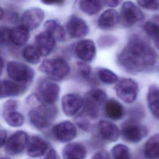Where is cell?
Segmentation results:
<instances>
[{
	"label": "cell",
	"instance_id": "obj_32",
	"mask_svg": "<svg viewBox=\"0 0 159 159\" xmlns=\"http://www.w3.org/2000/svg\"><path fill=\"white\" fill-rule=\"evenodd\" d=\"M139 5L148 10H157L159 9V0H137Z\"/></svg>",
	"mask_w": 159,
	"mask_h": 159
},
{
	"label": "cell",
	"instance_id": "obj_36",
	"mask_svg": "<svg viewBox=\"0 0 159 159\" xmlns=\"http://www.w3.org/2000/svg\"><path fill=\"white\" fill-rule=\"evenodd\" d=\"M122 0H102V2L108 7H115L118 6Z\"/></svg>",
	"mask_w": 159,
	"mask_h": 159
},
{
	"label": "cell",
	"instance_id": "obj_33",
	"mask_svg": "<svg viewBox=\"0 0 159 159\" xmlns=\"http://www.w3.org/2000/svg\"><path fill=\"white\" fill-rule=\"evenodd\" d=\"M11 29L6 26H0V44L7 45L11 42Z\"/></svg>",
	"mask_w": 159,
	"mask_h": 159
},
{
	"label": "cell",
	"instance_id": "obj_20",
	"mask_svg": "<svg viewBox=\"0 0 159 159\" xmlns=\"http://www.w3.org/2000/svg\"><path fill=\"white\" fill-rule=\"evenodd\" d=\"M24 91L22 84L9 80L0 81V98L15 96Z\"/></svg>",
	"mask_w": 159,
	"mask_h": 159
},
{
	"label": "cell",
	"instance_id": "obj_27",
	"mask_svg": "<svg viewBox=\"0 0 159 159\" xmlns=\"http://www.w3.org/2000/svg\"><path fill=\"white\" fill-rule=\"evenodd\" d=\"M24 58L29 63L35 65L40 62L41 55L35 45H27L22 51Z\"/></svg>",
	"mask_w": 159,
	"mask_h": 159
},
{
	"label": "cell",
	"instance_id": "obj_41",
	"mask_svg": "<svg viewBox=\"0 0 159 159\" xmlns=\"http://www.w3.org/2000/svg\"><path fill=\"white\" fill-rule=\"evenodd\" d=\"M4 9H2V7L0 6V19H1L4 16Z\"/></svg>",
	"mask_w": 159,
	"mask_h": 159
},
{
	"label": "cell",
	"instance_id": "obj_15",
	"mask_svg": "<svg viewBox=\"0 0 159 159\" xmlns=\"http://www.w3.org/2000/svg\"><path fill=\"white\" fill-rule=\"evenodd\" d=\"M96 53V45L94 42L90 39L81 40L75 47L76 56L84 62L92 61L95 57Z\"/></svg>",
	"mask_w": 159,
	"mask_h": 159
},
{
	"label": "cell",
	"instance_id": "obj_19",
	"mask_svg": "<svg viewBox=\"0 0 159 159\" xmlns=\"http://www.w3.org/2000/svg\"><path fill=\"white\" fill-rule=\"evenodd\" d=\"M45 31L48 33L55 41L61 42L65 38V30L60 22L55 19H49L44 24Z\"/></svg>",
	"mask_w": 159,
	"mask_h": 159
},
{
	"label": "cell",
	"instance_id": "obj_30",
	"mask_svg": "<svg viewBox=\"0 0 159 159\" xmlns=\"http://www.w3.org/2000/svg\"><path fill=\"white\" fill-rule=\"evenodd\" d=\"M98 77L104 83L111 84L117 82V76L111 70L107 68H101L98 71Z\"/></svg>",
	"mask_w": 159,
	"mask_h": 159
},
{
	"label": "cell",
	"instance_id": "obj_11",
	"mask_svg": "<svg viewBox=\"0 0 159 159\" xmlns=\"http://www.w3.org/2000/svg\"><path fill=\"white\" fill-rule=\"evenodd\" d=\"M147 133L148 130L145 127L136 124H127L121 131L124 140L129 143L139 142Z\"/></svg>",
	"mask_w": 159,
	"mask_h": 159
},
{
	"label": "cell",
	"instance_id": "obj_31",
	"mask_svg": "<svg viewBox=\"0 0 159 159\" xmlns=\"http://www.w3.org/2000/svg\"><path fill=\"white\" fill-rule=\"evenodd\" d=\"M111 152L114 159H130V151L125 145H116L112 148Z\"/></svg>",
	"mask_w": 159,
	"mask_h": 159
},
{
	"label": "cell",
	"instance_id": "obj_35",
	"mask_svg": "<svg viewBox=\"0 0 159 159\" xmlns=\"http://www.w3.org/2000/svg\"><path fill=\"white\" fill-rule=\"evenodd\" d=\"M91 159H110V157L106 150H102L96 152Z\"/></svg>",
	"mask_w": 159,
	"mask_h": 159
},
{
	"label": "cell",
	"instance_id": "obj_29",
	"mask_svg": "<svg viewBox=\"0 0 159 159\" xmlns=\"http://www.w3.org/2000/svg\"><path fill=\"white\" fill-rule=\"evenodd\" d=\"M3 116L6 122L12 127H19L24 122V116L16 110L3 112Z\"/></svg>",
	"mask_w": 159,
	"mask_h": 159
},
{
	"label": "cell",
	"instance_id": "obj_25",
	"mask_svg": "<svg viewBox=\"0 0 159 159\" xmlns=\"http://www.w3.org/2000/svg\"><path fill=\"white\" fill-rule=\"evenodd\" d=\"M144 153L149 159H159V134L148 139L144 146Z\"/></svg>",
	"mask_w": 159,
	"mask_h": 159
},
{
	"label": "cell",
	"instance_id": "obj_22",
	"mask_svg": "<svg viewBox=\"0 0 159 159\" xmlns=\"http://www.w3.org/2000/svg\"><path fill=\"white\" fill-rule=\"evenodd\" d=\"M30 37V30L22 25L11 29V42L16 45L22 46L26 44Z\"/></svg>",
	"mask_w": 159,
	"mask_h": 159
},
{
	"label": "cell",
	"instance_id": "obj_10",
	"mask_svg": "<svg viewBox=\"0 0 159 159\" xmlns=\"http://www.w3.org/2000/svg\"><path fill=\"white\" fill-rule=\"evenodd\" d=\"M66 30L71 38L80 39L88 34L89 27L83 19L76 16H72L66 24Z\"/></svg>",
	"mask_w": 159,
	"mask_h": 159
},
{
	"label": "cell",
	"instance_id": "obj_1",
	"mask_svg": "<svg viewBox=\"0 0 159 159\" xmlns=\"http://www.w3.org/2000/svg\"><path fill=\"white\" fill-rule=\"evenodd\" d=\"M158 57L155 50L142 37L132 35L119 53V65L130 73H137L154 68Z\"/></svg>",
	"mask_w": 159,
	"mask_h": 159
},
{
	"label": "cell",
	"instance_id": "obj_42",
	"mask_svg": "<svg viewBox=\"0 0 159 159\" xmlns=\"http://www.w3.org/2000/svg\"><path fill=\"white\" fill-rule=\"evenodd\" d=\"M0 159H10V158H7V157H3V158H0Z\"/></svg>",
	"mask_w": 159,
	"mask_h": 159
},
{
	"label": "cell",
	"instance_id": "obj_9",
	"mask_svg": "<svg viewBox=\"0 0 159 159\" xmlns=\"http://www.w3.org/2000/svg\"><path fill=\"white\" fill-rule=\"evenodd\" d=\"M29 137L24 131H17L7 140L6 151L9 155H14L21 153L27 145Z\"/></svg>",
	"mask_w": 159,
	"mask_h": 159
},
{
	"label": "cell",
	"instance_id": "obj_12",
	"mask_svg": "<svg viewBox=\"0 0 159 159\" xmlns=\"http://www.w3.org/2000/svg\"><path fill=\"white\" fill-rule=\"evenodd\" d=\"M53 134L57 140L61 142L72 140L76 135L75 125L70 121L61 122L54 126Z\"/></svg>",
	"mask_w": 159,
	"mask_h": 159
},
{
	"label": "cell",
	"instance_id": "obj_7",
	"mask_svg": "<svg viewBox=\"0 0 159 159\" xmlns=\"http://www.w3.org/2000/svg\"><path fill=\"white\" fill-rule=\"evenodd\" d=\"M48 106L44 104L41 109H32L29 113L30 123L36 128L42 129L47 127L50 124V120L54 116L55 111L52 108H47Z\"/></svg>",
	"mask_w": 159,
	"mask_h": 159
},
{
	"label": "cell",
	"instance_id": "obj_3",
	"mask_svg": "<svg viewBox=\"0 0 159 159\" xmlns=\"http://www.w3.org/2000/svg\"><path fill=\"white\" fill-rule=\"evenodd\" d=\"M7 72L11 79L20 84L30 83L34 76V71L31 68L24 63L16 61L7 63Z\"/></svg>",
	"mask_w": 159,
	"mask_h": 159
},
{
	"label": "cell",
	"instance_id": "obj_23",
	"mask_svg": "<svg viewBox=\"0 0 159 159\" xmlns=\"http://www.w3.org/2000/svg\"><path fill=\"white\" fill-rule=\"evenodd\" d=\"M147 102L149 109L153 116L159 119V86L152 84L147 94Z\"/></svg>",
	"mask_w": 159,
	"mask_h": 159
},
{
	"label": "cell",
	"instance_id": "obj_2",
	"mask_svg": "<svg viewBox=\"0 0 159 159\" xmlns=\"http://www.w3.org/2000/svg\"><path fill=\"white\" fill-rule=\"evenodd\" d=\"M39 70L45 73L53 81H60L65 78L70 72L68 63L63 58H54L43 60Z\"/></svg>",
	"mask_w": 159,
	"mask_h": 159
},
{
	"label": "cell",
	"instance_id": "obj_18",
	"mask_svg": "<svg viewBox=\"0 0 159 159\" xmlns=\"http://www.w3.org/2000/svg\"><path fill=\"white\" fill-rule=\"evenodd\" d=\"M120 20V16L118 12L112 9L104 11L99 17L98 25L103 30L112 29L116 25Z\"/></svg>",
	"mask_w": 159,
	"mask_h": 159
},
{
	"label": "cell",
	"instance_id": "obj_14",
	"mask_svg": "<svg viewBox=\"0 0 159 159\" xmlns=\"http://www.w3.org/2000/svg\"><path fill=\"white\" fill-rule=\"evenodd\" d=\"M35 43L41 57H47L55 48L56 41L48 33L43 31L36 35Z\"/></svg>",
	"mask_w": 159,
	"mask_h": 159
},
{
	"label": "cell",
	"instance_id": "obj_8",
	"mask_svg": "<svg viewBox=\"0 0 159 159\" xmlns=\"http://www.w3.org/2000/svg\"><path fill=\"white\" fill-rule=\"evenodd\" d=\"M45 14L39 7H30L26 9L21 17L22 25L29 30L37 29L42 24Z\"/></svg>",
	"mask_w": 159,
	"mask_h": 159
},
{
	"label": "cell",
	"instance_id": "obj_40",
	"mask_svg": "<svg viewBox=\"0 0 159 159\" xmlns=\"http://www.w3.org/2000/svg\"><path fill=\"white\" fill-rule=\"evenodd\" d=\"M3 67H4V60L2 58V57L0 56V75L2 73V70H3Z\"/></svg>",
	"mask_w": 159,
	"mask_h": 159
},
{
	"label": "cell",
	"instance_id": "obj_38",
	"mask_svg": "<svg viewBox=\"0 0 159 159\" xmlns=\"http://www.w3.org/2000/svg\"><path fill=\"white\" fill-rule=\"evenodd\" d=\"M44 159H60L58 153L54 149H51L48 152Z\"/></svg>",
	"mask_w": 159,
	"mask_h": 159
},
{
	"label": "cell",
	"instance_id": "obj_16",
	"mask_svg": "<svg viewBox=\"0 0 159 159\" xmlns=\"http://www.w3.org/2000/svg\"><path fill=\"white\" fill-rule=\"evenodd\" d=\"M27 153L33 158H37L44 155L48 148L47 142L39 136H32L27 142Z\"/></svg>",
	"mask_w": 159,
	"mask_h": 159
},
{
	"label": "cell",
	"instance_id": "obj_34",
	"mask_svg": "<svg viewBox=\"0 0 159 159\" xmlns=\"http://www.w3.org/2000/svg\"><path fill=\"white\" fill-rule=\"evenodd\" d=\"M78 68L80 75L85 78H88L90 76L91 69L88 65L84 63H79L78 64Z\"/></svg>",
	"mask_w": 159,
	"mask_h": 159
},
{
	"label": "cell",
	"instance_id": "obj_5",
	"mask_svg": "<svg viewBox=\"0 0 159 159\" xmlns=\"http://www.w3.org/2000/svg\"><path fill=\"white\" fill-rule=\"evenodd\" d=\"M38 99L43 104L52 105L57 99L60 92L59 86L47 80L41 81L38 86Z\"/></svg>",
	"mask_w": 159,
	"mask_h": 159
},
{
	"label": "cell",
	"instance_id": "obj_24",
	"mask_svg": "<svg viewBox=\"0 0 159 159\" xmlns=\"http://www.w3.org/2000/svg\"><path fill=\"white\" fill-rule=\"evenodd\" d=\"M104 111L107 116L113 120H119L124 115V108L122 104L114 99L105 102Z\"/></svg>",
	"mask_w": 159,
	"mask_h": 159
},
{
	"label": "cell",
	"instance_id": "obj_37",
	"mask_svg": "<svg viewBox=\"0 0 159 159\" xmlns=\"http://www.w3.org/2000/svg\"><path fill=\"white\" fill-rule=\"evenodd\" d=\"M65 0H40V1L46 5H61Z\"/></svg>",
	"mask_w": 159,
	"mask_h": 159
},
{
	"label": "cell",
	"instance_id": "obj_26",
	"mask_svg": "<svg viewBox=\"0 0 159 159\" xmlns=\"http://www.w3.org/2000/svg\"><path fill=\"white\" fill-rule=\"evenodd\" d=\"M102 0H79V7L84 13L93 16L98 14L102 8Z\"/></svg>",
	"mask_w": 159,
	"mask_h": 159
},
{
	"label": "cell",
	"instance_id": "obj_39",
	"mask_svg": "<svg viewBox=\"0 0 159 159\" xmlns=\"http://www.w3.org/2000/svg\"><path fill=\"white\" fill-rule=\"evenodd\" d=\"M7 138V134L6 131L3 130H0V147H2L6 142Z\"/></svg>",
	"mask_w": 159,
	"mask_h": 159
},
{
	"label": "cell",
	"instance_id": "obj_6",
	"mask_svg": "<svg viewBox=\"0 0 159 159\" xmlns=\"http://www.w3.org/2000/svg\"><path fill=\"white\" fill-rule=\"evenodd\" d=\"M120 18L125 25L131 26L142 20L144 16L138 6L134 2L127 1L122 5L120 19Z\"/></svg>",
	"mask_w": 159,
	"mask_h": 159
},
{
	"label": "cell",
	"instance_id": "obj_28",
	"mask_svg": "<svg viewBox=\"0 0 159 159\" xmlns=\"http://www.w3.org/2000/svg\"><path fill=\"white\" fill-rule=\"evenodd\" d=\"M146 34L153 39L155 45L159 50V23L148 21L143 27Z\"/></svg>",
	"mask_w": 159,
	"mask_h": 159
},
{
	"label": "cell",
	"instance_id": "obj_17",
	"mask_svg": "<svg viewBox=\"0 0 159 159\" xmlns=\"http://www.w3.org/2000/svg\"><path fill=\"white\" fill-rule=\"evenodd\" d=\"M98 128L101 135L107 140L116 141L120 135V130L114 123L102 120L99 122Z\"/></svg>",
	"mask_w": 159,
	"mask_h": 159
},
{
	"label": "cell",
	"instance_id": "obj_21",
	"mask_svg": "<svg viewBox=\"0 0 159 159\" xmlns=\"http://www.w3.org/2000/svg\"><path fill=\"white\" fill-rule=\"evenodd\" d=\"M86 154L85 147L79 143H70L63 150V159H84Z\"/></svg>",
	"mask_w": 159,
	"mask_h": 159
},
{
	"label": "cell",
	"instance_id": "obj_13",
	"mask_svg": "<svg viewBox=\"0 0 159 159\" xmlns=\"http://www.w3.org/2000/svg\"><path fill=\"white\" fill-rule=\"evenodd\" d=\"M83 99L77 94H65L61 99V107L63 112L68 116L76 114L83 107Z\"/></svg>",
	"mask_w": 159,
	"mask_h": 159
},
{
	"label": "cell",
	"instance_id": "obj_4",
	"mask_svg": "<svg viewBox=\"0 0 159 159\" xmlns=\"http://www.w3.org/2000/svg\"><path fill=\"white\" fill-rule=\"evenodd\" d=\"M117 96L125 103H132L137 98L138 84L131 78H123L120 80L115 88Z\"/></svg>",
	"mask_w": 159,
	"mask_h": 159
}]
</instances>
